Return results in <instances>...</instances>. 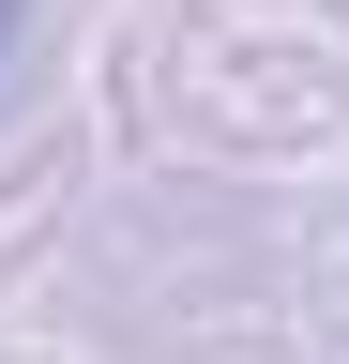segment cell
Segmentation results:
<instances>
[{"instance_id": "obj_1", "label": "cell", "mask_w": 349, "mask_h": 364, "mask_svg": "<svg viewBox=\"0 0 349 364\" xmlns=\"http://www.w3.org/2000/svg\"><path fill=\"white\" fill-rule=\"evenodd\" d=\"M16 16H31V0H0V46H16Z\"/></svg>"}]
</instances>
